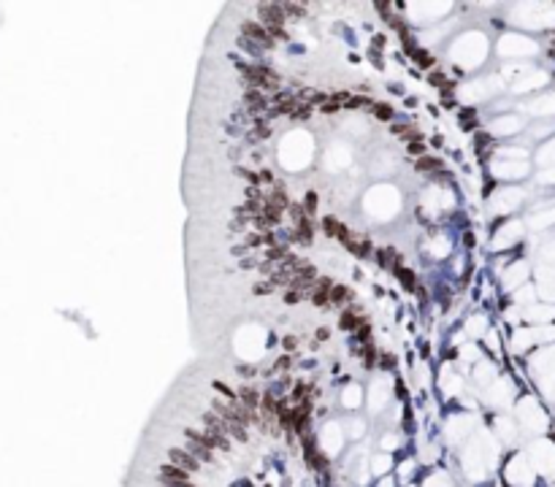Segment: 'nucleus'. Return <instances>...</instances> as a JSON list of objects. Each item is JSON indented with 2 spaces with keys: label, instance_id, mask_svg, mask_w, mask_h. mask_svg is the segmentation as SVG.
I'll return each mask as SVG.
<instances>
[{
  "label": "nucleus",
  "instance_id": "1",
  "mask_svg": "<svg viewBox=\"0 0 555 487\" xmlns=\"http://www.w3.org/2000/svg\"><path fill=\"white\" fill-rule=\"evenodd\" d=\"M241 70H244L247 76V87H265V90H276L279 84V76L273 73V70H268L265 65H239Z\"/></svg>",
  "mask_w": 555,
  "mask_h": 487
},
{
  "label": "nucleus",
  "instance_id": "2",
  "mask_svg": "<svg viewBox=\"0 0 555 487\" xmlns=\"http://www.w3.org/2000/svg\"><path fill=\"white\" fill-rule=\"evenodd\" d=\"M260 19L265 22V27H282L285 25V11L276 3H263L260 6Z\"/></svg>",
  "mask_w": 555,
  "mask_h": 487
},
{
  "label": "nucleus",
  "instance_id": "3",
  "mask_svg": "<svg viewBox=\"0 0 555 487\" xmlns=\"http://www.w3.org/2000/svg\"><path fill=\"white\" fill-rule=\"evenodd\" d=\"M168 458L174 460L171 466L182 468V471H187V474H190V471H198V468H201V463L195 460L190 452H184V450H171V452H168Z\"/></svg>",
  "mask_w": 555,
  "mask_h": 487
},
{
  "label": "nucleus",
  "instance_id": "4",
  "mask_svg": "<svg viewBox=\"0 0 555 487\" xmlns=\"http://www.w3.org/2000/svg\"><path fill=\"white\" fill-rule=\"evenodd\" d=\"M241 33H244V38H255V41H260L265 49L273 44L271 38H268V33H265V27L255 25V22H241Z\"/></svg>",
  "mask_w": 555,
  "mask_h": 487
},
{
  "label": "nucleus",
  "instance_id": "5",
  "mask_svg": "<svg viewBox=\"0 0 555 487\" xmlns=\"http://www.w3.org/2000/svg\"><path fill=\"white\" fill-rule=\"evenodd\" d=\"M187 441H190V455L195 460H206V463H214V455H212V450H209V447H203L201 441H195V438H190V436H184Z\"/></svg>",
  "mask_w": 555,
  "mask_h": 487
},
{
  "label": "nucleus",
  "instance_id": "6",
  "mask_svg": "<svg viewBox=\"0 0 555 487\" xmlns=\"http://www.w3.org/2000/svg\"><path fill=\"white\" fill-rule=\"evenodd\" d=\"M239 398H241V406H244V409H249L255 414V409H257V400H260V395H257V390H252V387H241L239 390Z\"/></svg>",
  "mask_w": 555,
  "mask_h": 487
},
{
  "label": "nucleus",
  "instance_id": "7",
  "mask_svg": "<svg viewBox=\"0 0 555 487\" xmlns=\"http://www.w3.org/2000/svg\"><path fill=\"white\" fill-rule=\"evenodd\" d=\"M244 100H247V106H249V111H260V108L265 106V98H263V92H257V90H252V87H247V92H244Z\"/></svg>",
  "mask_w": 555,
  "mask_h": 487
},
{
  "label": "nucleus",
  "instance_id": "8",
  "mask_svg": "<svg viewBox=\"0 0 555 487\" xmlns=\"http://www.w3.org/2000/svg\"><path fill=\"white\" fill-rule=\"evenodd\" d=\"M268 203H271V206H276L279 211L290 206V200H287V192H285L282 184H273V192L268 195Z\"/></svg>",
  "mask_w": 555,
  "mask_h": 487
},
{
  "label": "nucleus",
  "instance_id": "9",
  "mask_svg": "<svg viewBox=\"0 0 555 487\" xmlns=\"http://www.w3.org/2000/svg\"><path fill=\"white\" fill-rule=\"evenodd\" d=\"M349 298H352V293H349L347 287L333 285V290H331V298H328V301H333L336 306H347V303H349Z\"/></svg>",
  "mask_w": 555,
  "mask_h": 487
},
{
  "label": "nucleus",
  "instance_id": "10",
  "mask_svg": "<svg viewBox=\"0 0 555 487\" xmlns=\"http://www.w3.org/2000/svg\"><path fill=\"white\" fill-rule=\"evenodd\" d=\"M160 476L174 479V482H190V474H187V471H182V468H176V466H163V468H160Z\"/></svg>",
  "mask_w": 555,
  "mask_h": 487
},
{
  "label": "nucleus",
  "instance_id": "11",
  "mask_svg": "<svg viewBox=\"0 0 555 487\" xmlns=\"http://www.w3.org/2000/svg\"><path fill=\"white\" fill-rule=\"evenodd\" d=\"M395 273H398V279H401L404 290H414V273H412V271H406V268H401V265H395Z\"/></svg>",
  "mask_w": 555,
  "mask_h": 487
},
{
  "label": "nucleus",
  "instance_id": "12",
  "mask_svg": "<svg viewBox=\"0 0 555 487\" xmlns=\"http://www.w3.org/2000/svg\"><path fill=\"white\" fill-rule=\"evenodd\" d=\"M417 168H420V171H425V174H428V171H442V163H439V160H428V157H423V160L417 163Z\"/></svg>",
  "mask_w": 555,
  "mask_h": 487
},
{
  "label": "nucleus",
  "instance_id": "13",
  "mask_svg": "<svg viewBox=\"0 0 555 487\" xmlns=\"http://www.w3.org/2000/svg\"><path fill=\"white\" fill-rule=\"evenodd\" d=\"M282 11H285V14H293V17H303V14H306V9H303V6H298V3H285Z\"/></svg>",
  "mask_w": 555,
  "mask_h": 487
},
{
  "label": "nucleus",
  "instance_id": "14",
  "mask_svg": "<svg viewBox=\"0 0 555 487\" xmlns=\"http://www.w3.org/2000/svg\"><path fill=\"white\" fill-rule=\"evenodd\" d=\"M369 106H374L369 98H349L347 100V108H369Z\"/></svg>",
  "mask_w": 555,
  "mask_h": 487
},
{
  "label": "nucleus",
  "instance_id": "15",
  "mask_svg": "<svg viewBox=\"0 0 555 487\" xmlns=\"http://www.w3.org/2000/svg\"><path fill=\"white\" fill-rule=\"evenodd\" d=\"M374 114H377L379 119H390V116H393V108L385 106V103H377V106H374Z\"/></svg>",
  "mask_w": 555,
  "mask_h": 487
},
{
  "label": "nucleus",
  "instance_id": "16",
  "mask_svg": "<svg viewBox=\"0 0 555 487\" xmlns=\"http://www.w3.org/2000/svg\"><path fill=\"white\" fill-rule=\"evenodd\" d=\"M239 176H244L247 182H252V187H257V182H260V174H255V171H249V168H239Z\"/></svg>",
  "mask_w": 555,
  "mask_h": 487
},
{
  "label": "nucleus",
  "instance_id": "17",
  "mask_svg": "<svg viewBox=\"0 0 555 487\" xmlns=\"http://www.w3.org/2000/svg\"><path fill=\"white\" fill-rule=\"evenodd\" d=\"M301 301H303V293H298V290H287V293H285V303L295 306V303H301Z\"/></svg>",
  "mask_w": 555,
  "mask_h": 487
},
{
  "label": "nucleus",
  "instance_id": "18",
  "mask_svg": "<svg viewBox=\"0 0 555 487\" xmlns=\"http://www.w3.org/2000/svg\"><path fill=\"white\" fill-rule=\"evenodd\" d=\"M263 247V233H247V249Z\"/></svg>",
  "mask_w": 555,
  "mask_h": 487
},
{
  "label": "nucleus",
  "instance_id": "19",
  "mask_svg": "<svg viewBox=\"0 0 555 487\" xmlns=\"http://www.w3.org/2000/svg\"><path fill=\"white\" fill-rule=\"evenodd\" d=\"M355 325H358L355 314H349V311H347V314H341V328H344V331H352Z\"/></svg>",
  "mask_w": 555,
  "mask_h": 487
},
{
  "label": "nucleus",
  "instance_id": "20",
  "mask_svg": "<svg viewBox=\"0 0 555 487\" xmlns=\"http://www.w3.org/2000/svg\"><path fill=\"white\" fill-rule=\"evenodd\" d=\"M311 303H314V306H328V293L314 290V293H311Z\"/></svg>",
  "mask_w": 555,
  "mask_h": 487
},
{
  "label": "nucleus",
  "instance_id": "21",
  "mask_svg": "<svg viewBox=\"0 0 555 487\" xmlns=\"http://www.w3.org/2000/svg\"><path fill=\"white\" fill-rule=\"evenodd\" d=\"M323 227H325V233H328V235H336V230H339V222L328 217V219H323Z\"/></svg>",
  "mask_w": 555,
  "mask_h": 487
},
{
  "label": "nucleus",
  "instance_id": "22",
  "mask_svg": "<svg viewBox=\"0 0 555 487\" xmlns=\"http://www.w3.org/2000/svg\"><path fill=\"white\" fill-rule=\"evenodd\" d=\"M214 387H217V392H222V395H228L230 400H236V392H233L228 384H222V382H214Z\"/></svg>",
  "mask_w": 555,
  "mask_h": 487
},
{
  "label": "nucleus",
  "instance_id": "23",
  "mask_svg": "<svg viewBox=\"0 0 555 487\" xmlns=\"http://www.w3.org/2000/svg\"><path fill=\"white\" fill-rule=\"evenodd\" d=\"M282 347H285L287 352H293L295 347H298V339H295V336H287V339L282 341Z\"/></svg>",
  "mask_w": 555,
  "mask_h": 487
},
{
  "label": "nucleus",
  "instance_id": "24",
  "mask_svg": "<svg viewBox=\"0 0 555 487\" xmlns=\"http://www.w3.org/2000/svg\"><path fill=\"white\" fill-rule=\"evenodd\" d=\"M306 209H309V214H314V209H317V195H314V192H309V198H306Z\"/></svg>",
  "mask_w": 555,
  "mask_h": 487
},
{
  "label": "nucleus",
  "instance_id": "25",
  "mask_svg": "<svg viewBox=\"0 0 555 487\" xmlns=\"http://www.w3.org/2000/svg\"><path fill=\"white\" fill-rule=\"evenodd\" d=\"M409 152L412 154H425V146L420 144V141H414V144H409Z\"/></svg>",
  "mask_w": 555,
  "mask_h": 487
},
{
  "label": "nucleus",
  "instance_id": "26",
  "mask_svg": "<svg viewBox=\"0 0 555 487\" xmlns=\"http://www.w3.org/2000/svg\"><path fill=\"white\" fill-rule=\"evenodd\" d=\"M320 108H323V111H325V114H333V111H336V108H339V103H336V100H328V103H323V106H320Z\"/></svg>",
  "mask_w": 555,
  "mask_h": 487
},
{
  "label": "nucleus",
  "instance_id": "27",
  "mask_svg": "<svg viewBox=\"0 0 555 487\" xmlns=\"http://www.w3.org/2000/svg\"><path fill=\"white\" fill-rule=\"evenodd\" d=\"M309 108H293V119H306Z\"/></svg>",
  "mask_w": 555,
  "mask_h": 487
},
{
  "label": "nucleus",
  "instance_id": "28",
  "mask_svg": "<svg viewBox=\"0 0 555 487\" xmlns=\"http://www.w3.org/2000/svg\"><path fill=\"white\" fill-rule=\"evenodd\" d=\"M271 290H273V287L265 285V281H263V285H255V293H257V295H265V293H271Z\"/></svg>",
  "mask_w": 555,
  "mask_h": 487
},
{
  "label": "nucleus",
  "instance_id": "29",
  "mask_svg": "<svg viewBox=\"0 0 555 487\" xmlns=\"http://www.w3.org/2000/svg\"><path fill=\"white\" fill-rule=\"evenodd\" d=\"M382 366H385V368H393V357H390V355H387V357L382 355Z\"/></svg>",
  "mask_w": 555,
  "mask_h": 487
},
{
  "label": "nucleus",
  "instance_id": "30",
  "mask_svg": "<svg viewBox=\"0 0 555 487\" xmlns=\"http://www.w3.org/2000/svg\"><path fill=\"white\" fill-rule=\"evenodd\" d=\"M287 366H290V360H287V357H282V360H279V363H276V368H282V371H285Z\"/></svg>",
  "mask_w": 555,
  "mask_h": 487
}]
</instances>
